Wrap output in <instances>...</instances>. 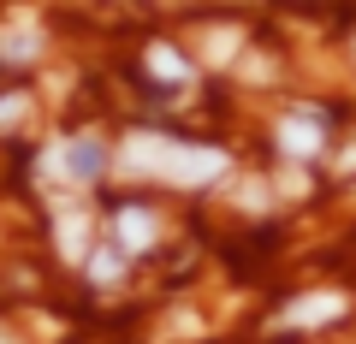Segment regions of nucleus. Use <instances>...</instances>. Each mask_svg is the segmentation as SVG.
Returning a JSON list of instances; mask_svg holds the SVG:
<instances>
[{"label":"nucleus","mask_w":356,"mask_h":344,"mask_svg":"<svg viewBox=\"0 0 356 344\" xmlns=\"http://www.w3.org/2000/svg\"><path fill=\"white\" fill-rule=\"evenodd\" d=\"M0 344H6V338H0Z\"/></svg>","instance_id":"obj_11"},{"label":"nucleus","mask_w":356,"mask_h":344,"mask_svg":"<svg viewBox=\"0 0 356 344\" xmlns=\"http://www.w3.org/2000/svg\"><path fill=\"white\" fill-rule=\"evenodd\" d=\"M344 309H350V297H339V291H309V297H297V303L280 315V327H285V332H297V327H327V320H339Z\"/></svg>","instance_id":"obj_3"},{"label":"nucleus","mask_w":356,"mask_h":344,"mask_svg":"<svg viewBox=\"0 0 356 344\" xmlns=\"http://www.w3.org/2000/svg\"><path fill=\"white\" fill-rule=\"evenodd\" d=\"M113 231H119V249L125 255H143L154 238H161V220H154V208H119Z\"/></svg>","instance_id":"obj_5"},{"label":"nucleus","mask_w":356,"mask_h":344,"mask_svg":"<svg viewBox=\"0 0 356 344\" xmlns=\"http://www.w3.org/2000/svg\"><path fill=\"white\" fill-rule=\"evenodd\" d=\"M149 72L161 77V83H191V60L172 48H149Z\"/></svg>","instance_id":"obj_7"},{"label":"nucleus","mask_w":356,"mask_h":344,"mask_svg":"<svg viewBox=\"0 0 356 344\" xmlns=\"http://www.w3.org/2000/svg\"><path fill=\"white\" fill-rule=\"evenodd\" d=\"M102 166H107V149L95 137H65V142H54V149L42 154V179H54V184H89Z\"/></svg>","instance_id":"obj_2"},{"label":"nucleus","mask_w":356,"mask_h":344,"mask_svg":"<svg viewBox=\"0 0 356 344\" xmlns=\"http://www.w3.org/2000/svg\"><path fill=\"white\" fill-rule=\"evenodd\" d=\"M321 142H327V125H321V113H285V119H280V149L291 154V161H309V154H321Z\"/></svg>","instance_id":"obj_4"},{"label":"nucleus","mask_w":356,"mask_h":344,"mask_svg":"<svg viewBox=\"0 0 356 344\" xmlns=\"http://www.w3.org/2000/svg\"><path fill=\"white\" fill-rule=\"evenodd\" d=\"M54 231H60V255L65 261H89V214L83 208H60Z\"/></svg>","instance_id":"obj_6"},{"label":"nucleus","mask_w":356,"mask_h":344,"mask_svg":"<svg viewBox=\"0 0 356 344\" xmlns=\"http://www.w3.org/2000/svg\"><path fill=\"white\" fill-rule=\"evenodd\" d=\"M119 268H125V249H89V279L95 285H113Z\"/></svg>","instance_id":"obj_8"},{"label":"nucleus","mask_w":356,"mask_h":344,"mask_svg":"<svg viewBox=\"0 0 356 344\" xmlns=\"http://www.w3.org/2000/svg\"><path fill=\"white\" fill-rule=\"evenodd\" d=\"M113 166L125 179H166L178 190H196V184H214L226 172V154L202 149V142H172V137H154V131H137L113 154Z\"/></svg>","instance_id":"obj_1"},{"label":"nucleus","mask_w":356,"mask_h":344,"mask_svg":"<svg viewBox=\"0 0 356 344\" xmlns=\"http://www.w3.org/2000/svg\"><path fill=\"white\" fill-rule=\"evenodd\" d=\"M0 54H6V60H30V54H36V36H30V24H18L13 36H6V48H0Z\"/></svg>","instance_id":"obj_9"},{"label":"nucleus","mask_w":356,"mask_h":344,"mask_svg":"<svg viewBox=\"0 0 356 344\" xmlns=\"http://www.w3.org/2000/svg\"><path fill=\"white\" fill-rule=\"evenodd\" d=\"M18 113H24V95H6V101H0V125H13Z\"/></svg>","instance_id":"obj_10"}]
</instances>
